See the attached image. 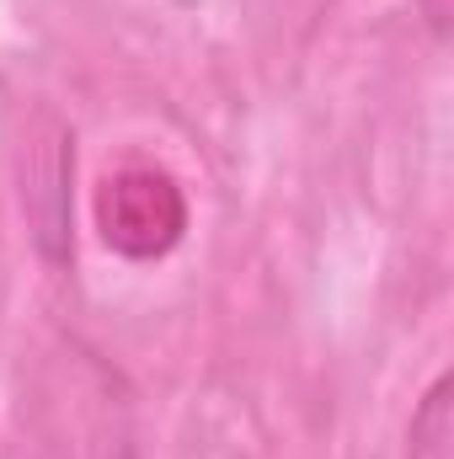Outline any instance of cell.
<instances>
[{
  "label": "cell",
  "mask_w": 454,
  "mask_h": 459,
  "mask_svg": "<svg viewBox=\"0 0 454 459\" xmlns=\"http://www.w3.org/2000/svg\"><path fill=\"white\" fill-rule=\"evenodd\" d=\"M188 193L166 166H123L97 187V230L123 262H161L188 235Z\"/></svg>",
  "instance_id": "6da1fadb"
},
{
  "label": "cell",
  "mask_w": 454,
  "mask_h": 459,
  "mask_svg": "<svg viewBox=\"0 0 454 459\" xmlns=\"http://www.w3.org/2000/svg\"><path fill=\"white\" fill-rule=\"evenodd\" d=\"M417 16L428 22L433 43H450V0H417Z\"/></svg>",
  "instance_id": "277c9868"
},
{
  "label": "cell",
  "mask_w": 454,
  "mask_h": 459,
  "mask_svg": "<svg viewBox=\"0 0 454 459\" xmlns=\"http://www.w3.org/2000/svg\"><path fill=\"white\" fill-rule=\"evenodd\" d=\"M22 177V220L38 262H75V134L59 117H38L16 155Z\"/></svg>",
  "instance_id": "7a4b0ae2"
},
{
  "label": "cell",
  "mask_w": 454,
  "mask_h": 459,
  "mask_svg": "<svg viewBox=\"0 0 454 459\" xmlns=\"http://www.w3.org/2000/svg\"><path fill=\"white\" fill-rule=\"evenodd\" d=\"M406 455L412 459H444L450 455V374H439L428 385V395L412 411L406 428Z\"/></svg>",
  "instance_id": "3957f363"
}]
</instances>
